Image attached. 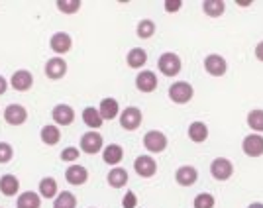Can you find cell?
I'll use <instances>...</instances> for the list:
<instances>
[{
  "label": "cell",
  "instance_id": "41",
  "mask_svg": "<svg viewBox=\"0 0 263 208\" xmlns=\"http://www.w3.org/2000/svg\"><path fill=\"white\" fill-rule=\"evenodd\" d=\"M248 208H263V202H252Z\"/></svg>",
  "mask_w": 263,
  "mask_h": 208
},
{
  "label": "cell",
  "instance_id": "28",
  "mask_svg": "<svg viewBox=\"0 0 263 208\" xmlns=\"http://www.w3.org/2000/svg\"><path fill=\"white\" fill-rule=\"evenodd\" d=\"M202 10L210 18H220L226 10V4L222 0H204L202 2Z\"/></svg>",
  "mask_w": 263,
  "mask_h": 208
},
{
  "label": "cell",
  "instance_id": "37",
  "mask_svg": "<svg viewBox=\"0 0 263 208\" xmlns=\"http://www.w3.org/2000/svg\"><path fill=\"white\" fill-rule=\"evenodd\" d=\"M163 6L169 14H173V12H179L181 8H183V2H181V0H165Z\"/></svg>",
  "mask_w": 263,
  "mask_h": 208
},
{
  "label": "cell",
  "instance_id": "35",
  "mask_svg": "<svg viewBox=\"0 0 263 208\" xmlns=\"http://www.w3.org/2000/svg\"><path fill=\"white\" fill-rule=\"evenodd\" d=\"M14 157V147L8 142H0V165L10 163Z\"/></svg>",
  "mask_w": 263,
  "mask_h": 208
},
{
  "label": "cell",
  "instance_id": "22",
  "mask_svg": "<svg viewBox=\"0 0 263 208\" xmlns=\"http://www.w3.org/2000/svg\"><path fill=\"white\" fill-rule=\"evenodd\" d=\"M16 208H42V197L33 191H24L16 198Z\"/></svg>",
  "mask_w": 263,
  "mask_h": 208
},
{
  "label": "cell",
  "instance_id": "8",
  "mask_svg": "<svg viewBox=\"0 0 263 208\" xmlns=\"http://www.w3.org/2000/svg\"><path fill=\"white\" fill-rule=\"evenodd\" d=\"M210 173L216 181H228L234 175V165L230 159L226 157H216L212 163H210Z\"/></svg>",
  "mask_w": 263,
  "mask_h": 208
},
{
  "label": "cell",
  "instance_id": "11",
  "mask_svg": "<svg viewBox=\"0 0 263 208\" xmlns=\"http://www.w3.org/2000/svg\"><path fill=\"white\" fill-rule=\"evenodd\" d=\"M49 47H51L53 53H57V57L59 55H65L73 47V37L67 32H55L51 35V40H49Z\"/></svg>",
  "mask_w": 263,
  "mask_h": 208
},
{
  "label": "cell",
  "instance_id": "3",
  "mask_svg": "<svg viewBox=\"0 0 263 208\" xmlns=\"http://www.w3.org/2000/svg\"><path fill=\"white\" fill-rule=\"evenodd\" d=\"M118 116H120V118H118V120H120V126L128 131L138 130L143 122V114L138 106H128V108L122 110Z\"/></svg>",
  "mask_w": 263,
  "mask_h": 208
},
{
  "label": "cell",
  "instance_id": "5",
  "mask_svg": "<svg viewBox=\"0 0 263 208\" xmlns=\"http://www.w3.org/2000/svg\"><path fill=\"white\" fill-rule=\"evenodd\" d=\"M102 147H104V140H102V136H100L99 131H87V134H83V138H81V152H85L87 155H95L102 152Z\"/></svg>",
  "mask_w": 263,
  "mask_h": 208
},
{
  "label": "cell",
  "instance_id": "36",
  "mask_svg": "<svg viewBox=\"0 0 263 208\" xmlns=\"http://www.w3.org/2000/svg\"><path fill=\"white\" fill-rule=\"evenodd\" d=\"M138 206V197H136V193H132L128 191L124 198H122V208H136Z\"/></svg>",
  "mask_w": 263,
  "mask_h": 208
},
{
  "label": "cell",
  "instance_id": "32",
  "mask_svg": "<svg viewBox=\"0 0 263 208\" xmlns=\"http://www.w3.org/2000/svg\"><path fill=\"white\" fill-rule=\"evenodd\" d=\"M81 0H57V8L63 14H77L81 10Z\"/></svg>",
  "mask_w": 263,
  "mask_h": 208
},
{
  "label": "cell",
  "instance_id": "19",
  "mask_svg": "<svg viewBox=\"0 0 263 208\" xmlns=\"http://www.w3.org/2000/svg\"><path fill=\"white\" fill-rule=\"evenodd\" d=\"M197 179H198V171L195 169V167H191V165L179 167L175 173V181L181 186H193L195 183H197Z\"/></svg>",
  "mask_w": 263,
  "mask_h": 208
},
{
  "label": "cell",
  "instance_id": "4",
  "mask_svg": "<svg viewBox=\"0 0 263 208\" xmlns=\"http://www.w3.org/2000/svg\"><path fill=\"white\" fill-rule=\"evenodd\" d=\"M167 143H169L167 136L159 130H149L143 136V147L149 154H161V152H165L167 149Z\"/></svg>",
  "mask_w": 263,
  "mask_h": 208
},
{
  "label": "cell",
  "instance_id": "12",
  "mask_svg": "<svg viewBox=\"0 0 263 208\" xmlns=\"http://www.w3.org/2000/svg\"><path fill=\"white\" fill-rule=\"evenodd\" d=\"M8 85H10L14 90H18V92H28V90L33 87V75L28 69H18L10 77V83H8Z\"/></svg>",
  "mask_w": 263,
  "mask_h": 208
},
{
  "label": "cell",
  "instance_id": "21",
  "mask_svg": "<svg viewBox=\"0 0 263 208\" xmlns=\"http://www.w3.org/2000/svg\"><path fill=\"white\" fill-rule=\"evenodd\" d=\"M106 181L112 188H122L128 185V171L124 167H112L106 175Z\"/></svg>",
  "mask_w": 263,
  "mask_h": 208
},
{
  "label": "cell",
  "instance_id": "26",
  "mask_svg": "<svg viewBox=\"0 0 263 208\" xmlns=\"http://www.w3.org/2000/svg\"><path fill=\"white\" fill-rule=\"evenodd\" d=\"M83 122H85L92 131H97L99 128H102V124H104V120L100 118L99 110L95 108V106H87V108L83 110Z\"/></svg>",
  "mask_w": 263,
  "mask_h": 208
},
{
  "label": "cell",
  "instance_id": "13",
  "mask_svg": "<svg viewBox=\"0 0 263 208\" xmlns=\"http://www.w3.org/2000/svg\"><path fill=\"white\" fill-rule=\"evenodd\" d=\"M241 149L248 157H261L263 155V136L261 134H250L243 138Z\"/></svg>",
  "mask_w": 263,
  "mask_h": 208
},
{
  "label": "cell",
  "instance_id": "33",
  "mask_svg": "<svg viewBox=\"0 0 263 208\" xmlns=\"http://www.w3.org/2000/svg\"><path fill=\"white\" fill-rule=\"evenodd\" d=\"M195 208H214V204H216V200H214V197L210 195V193H200V195H197L195 197Z\"/></svg>",
  "mask_w": 263,
  "mask_h": 208
},
{
  "label": "cell",
  "instance_id": "39",
  "mask_svg": "<svg viewBox=\"0 0 263 208\" xmlns=\"http://www.w3.org/2000/svg\"><path fill=\"white\" fill-rule=\"evenodd\" d=\"M255 57H257L259 61H263V42H259L257 47H255Z\"/></svg>",
  "mask_w": 263,
  "mask_h": 208
},
{
  "label": "cell",
  "instance_id": "1",
  "mask_svg": "<svg viewBox=\"0 0 263 208\" xmlns=\"http://www.w3.org/2000/svg\"><path fill=\"white\" fill-rule=\"evenodd\" d=\"M157 67H159V71L163 73L165 77H175L181 73V59H179V55L173 53V51H167V53H161V57L157 59Z\"/></svg>",
  "mask_w": 263,
  "mask_h": 208
},
{
  "label": "cell",
  "instance_id": "23",
  "mask_svg": "<svg viewBox=\"0 0 263 208\" xmlns=\"http://www.w3.org/2000/svg\"><path fill=\"white\" fill-rule=\"evenodd\" d=\"M189 140L195 143H202L209 140V126L204 122H193L189 126Z\"/></svg>",
  "mask_w": 263,
  "mask_h": 208
},
{
  "label": "cell",
  "instance_id": "10",
  "mask_svg": "<svg viewBox=\"0 0 263 208\" xmlns=\"http://www.w3.org/2000/svg\"><path fill=\"white\" fill-rule=\"evenodd\" d=\"M4 122L8 126H22L28 122V110L22 104H8L4 108Z\"/></svg>",
  "mask_w": 263,
  "mask_h": 208
},
{
  "label": "cell",
  "instance_id": "30",
  "mask_svg": "<svg viewBox=\"0 0 263 208\" xmlns=\"http://www.w3.org/2000/svg\"><path fill=\"white\" fill-rule=\"evenodd\" d=\"M248 126H250V130H253L255 134H261L263 131V110L261 108H253L248 112Z\"/></svg>",
  "mask_w": 263,
  "mask_h": 208
},
{
  "label": "cell",
  "instance_id": "29",
  "mask_svg": "<svg viewBox=\"0 0 263 208\" xmlns=\"http://www.w3.org/2000/svg\"><path fill=\"white\" fill-rule=\"evenodd\" d=\"M53 208H77V197L69 191L57 193V197L53 198Z\"/></svg>",
  "mask_w": 263,
  "mask_h": 208
},
{
  "label": "cell",
  "instance_id": "15",
  "mask_svg": "<svg viewBox=\"0 0 263 208\" xmlns=\"http://www.w3.org/2000/svg\"><path fill=\"white\" fill-rule=\"evenodd\" d=\"M97 110H99L100 118H102L104 122L114 120V118H118V114H120V104H118V100L116 99L106 97V99L100 100V106Z\"/></svg>",
  "mask_w": 263,
  "mask_h": 208
},
{
  "label": "cell",
  "instance_id": "18",
  "mask_svg": "<svg viewBox=\"0 0 263 208\" xmlns=\"http://www.w3.org/2000/svg\"><path fill=\"white\" fill-rule=\"evenodd\" d=\"M0 193L4 197H16L20 193V179L12 173L0 177Z\"/></svg>",
  "mask_w": 263,
  "mask_h": 208
},
{
  "label": "cell",
  "instance_id": "14",
  "mask_svg": "<svg viewBox=\"0 0 263 208\" xmlns=\"http://www.w3.org/2000/svg\"><path fill=\"white\" fill-rule=\"evenodd\" d=\"M51 118H53L55 126H71L75 122V110L69 104H57L53 110H51Z\"/></svg>",
  "mask_w": 263,
  "mask_h": 208
},
{
  "label": "cell",
  "instance_id": "2",
  "mask_svg": "<svg viewBox=\"0 0 263 208\" xmlns=\"http://www.w3.org/2000/svg\"><path fill=\"white\" fill-rule=\"evenodd\" d=\"M193 97H195V88L186 81H177L169 87V99L175 104H186Z\"/></svg>",
  "mask_w": 263,
  "mask_h": 208
},
{
  "label": "cell",
  "instance_id": "17",
  "mask_svg": "<svg viewBox=\"0 0 263 208\" xmlns=\"http://www.w3.org/2000/svg\"><path fill=\"white\" fill-rule=\"evenodd\" d=\"M136 87L140 92H154L157 88V75L154 71H140L136 77Z\"/></svg>",
  "mask_w": 263,
  "mask_h": 208
},
{
  "label": "cell",
  "instance_id": "6",
  "mask_svg": "<svg viewBox=\"0 0 263 208\" xmlns=\"http://www.w3.org/2000/svg\"><path fill=\"white\" fill-rule=\"evenodd\" d=\"M204 71L209 73L210 77H222L228 71V63H226V59L222 55L210 53L204 57Z\"/></svg>",
  "mask_w": 263,
  "mask_h": 208
},
{
  "label": "cell",
  "instance_id": "9",
  "mask_svg": "<svg viewBox=\"0 0 263 208\" xmlns=\"http://www.w3.org/2000/svg\"><path fill=\"white\" fill-rule=\"evenodd\" d=\"M44 73L49 81L63 79L67 75V61L63 57H51V59H47V63L44 67Z\"/></svg>",
  "mask_w": 263,
  "mask_h": 208
},
{
  "label": "cell",
  "instance_id": "20",
  "mask_svg": "<svg viewBox=\"0 0 263 208\" xmlns=\"http://www.w3.org/2000/svg\"><path fill=\"white\" fill-rule=\"evenodd\" d=\"M102 159L108 165H120L124 159V149L118 143H110L106 147H102Z\"/></svg>",
  "mask_w": 263,
  "mask_h": 208
},
{
  "label": "cell",
  "instance_id": "38",
  "mask_svg": "<svg viewBox=\"0 0 263 208\" xmlns=\"http://www.w3.org/2000/svg\"><path fill=\"white\" fill-rule=\"evenodd\" d=\"M8 87H10V85H8V81H6V77H2V75H0V97H2V94H6V90H8Z\"/></svg>",
  "mask_w": 263,
  "mask_h": 208
},
{
  "label": "cell",
  "instance_id": "42",
  "mask_svg": "<svg viewBox=\"0 0 263 208\" xmlns=\"http://www.w3.org/2000/svg\"><path fill=\"white\" fill-rule=\"evenodd\" d=\"M90 208H92V206H90Z\"/></svg>",
  "mask_w": 263,
  "mask_h": 208
},
{
  "label": "cell",
  "instance_id": "16",
  "mask_svg": "<svg viewBox=\"0 0 263 208\" xmlns=\"http://www.w3.org/2000/svg\"><path fill=\"white\" fill-rule=\"evenodd\" d=\"M65 181L73 186H81L88 181V171L83 165H69L65 171Z\"/></svg>",
  "mask_w": 263,
  "mask_h": 208
},
{
  "label": "cell",
  "instance_id": "27",
  "mask_svg": "<svg viewBox=\"0 0 263 208\" xmlns=\"http://www.w3.org/2000/svg\"><path fill=\"white\" fill-rule=\"evenodd\" d=\"M57 193H59V188H57V181L53 177H44L40 181V193L37 195L42 198H55Z\"/></svg>",
  "mask_w": 263,
  "mask_h": 208
},
{
  "label": "cell",
  "instance_id": "24",
  "mask_svg": "<svg viewBox=\"0 0 263 208\" xmlns=\"http://www.w3.org/2000/svg\"><path fill=\"white\" fill-rule=\"evenodd\" d=\"M126 63L128 67L132 69H142L145 63H147V53H145V49L142 47H132L128 55H126Z\"/></svg>",
  "mask_w": 263,
  "mask_h": 208
},
{
  "label": "cell",
  "instance_id": "7",
  "mask_svg": "<svg viewBox=\"0 0 263 208\" xmlns=\"http://www.w3.org/2000/svg\"><path fill=\"white\" fill-rule=\"evenodd\" d=\"M134 171L142 179H149L157 173V161L152 155H138L134 161Z\"/></svg>",
  "mask_w": 263,
  "mask_h": 208
},
{
  "label": "cell",
  "instance_id": "34",
  "mask_svg": "<svg viewBox=\"0 0 263 208\" xmlns=\"http://www.w3.org/2000/svg\"><path fill=\"white\" fill-rule=\"evenodd\" d=\"M79 155H81V149L79 147H73V145H69V147H65L63 152H61V161H65V163H75L79 159Z\"/></svg>",
  "mask_w": 263,
  "mask_h": 208
},
{
  "label": "cell",
  "instance_id": "40",
  "mask_svg": "<svg viewBox=\"0 0 263 208\" xmlns=\"http://www.w3.org/2000/svg\"><path fill=\"white\" fill-rule=\"evenodd\" d=\"M236 4H238V6H250V4H252V0H238Z\"/></svg>",
  "mask_w": 263,
  "mask_h": 208
},
{
  "label": "cell",
  "instance_id": "31",
  "mask_svg": "<svg viewBox=\"0 0 263 208\" xmlns=\"http://www.w3.org/2000/svg\"><path fill=\"white\" fill-rule=\"evenodd\" d=\"M136 33H138V37H142V40H149V37H154L155 33V22L154 20H140L138 22V28H136Z\"/></svg>",
  "mask_w": 263,
  "mask_h": 208
},
{
  "label": "cell",
  "instance_id": "25",
  "mask_svg": "<svg viewBox=\"0 0 263 208\" xmlns=\"http://www.w3.org/2000/svg\"><path fill=\"white\" fill-rule=\"evenodd\" d=\"M40 138H42V142L45 145H57V143L61 142V130L55 124H47L40 131Z\"/></svg>",
  "mask_w": 263,
  "mask_h": 208
}]
</instances>
